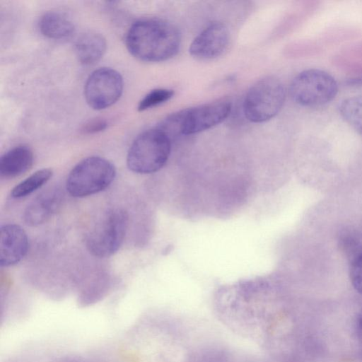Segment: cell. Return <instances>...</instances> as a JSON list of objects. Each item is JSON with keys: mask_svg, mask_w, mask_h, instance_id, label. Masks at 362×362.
Returning <instances> with one entry per match:
<instances>
[{"mask_svg": "<svg viewBox=\"0 0 362 362\" xmlns=\"http://www.w3.org/2000/svg\"><path fill=\"white\" fill-rule=\"evenodd\" d=\"M350 279L354 288L362 294V255L356 257L351 263Z\"/></svg>", "mask_w": 362, "mask_h": 362, "instance_id": "obj_18", "label": "cell"}, {"mask_svg": "<svg viewBox=\"0 0 362 362\" xmlns=\"http://www.w3.org/2000/svg\"><path fill=\"white\" fill-rule=\"evenodd\" d=\"M229 42L228 28L221 22H214L205 28L192 41L189 52L194 57L210 60L221 55Z\"/></svg>", "mask_w": 362, "mask_h": 362, "instance_id": "obj_9", "label": "cell"}, {"mask_svg": "<svg viewBox=\"0 0 362 362\" xmlns=\"http://www.w3.org/2000/svg\"><path fill=\"white\" fill-rule=\"evenodd\" d=\"M29 247L26 233L20 226L6 224L0 229V264L9 267L18 263Z\"/></svg>", "mask_w": 362, "mask_h": 362, "instance_id": "obj_10", "label": "cell"}, {"mask_svg": "<svg viewBox=\"0 0 362 362\" xmlns=\"http://www.w3.org/2000/svg\"><path fill=\"white\" fill-rule=\"evenodd\" d=\"M230 110V103L224 100L183 110L182 134H197L220 124Z\"/></svg>", "mask_w": 362, "mask_h": 362, "instance_id": "obj_8", "label": "cell"}, {"mask_svg": "<svg viewBox=\"0 0 362 362\" xmlns=\"http://www.w3.org/2000/svg\"><path fill=\"white\" fill-rule=\"evenodd\" d=\"M174 90L171 89H153L140 100L137 109L141 112L154 107L169 100L174 95Z\"/></svg>", "mask_w": 362, "mask_h": 362, "instance_id": "obj_17", "label": "cell"}, {"mask_svg": "<svg viewBox=\"0 0 362 362\" xmlns=\"http://www.w3.org/2000/svg\"><path fill=\"white\" fill-rule=\"evenodd\" d=\"M339 111L344 120L362 134V96L344 100L340 105Z\"/></svg>", "mask_w": 362, "mask_h": 362, "instance_id": "obj_16", "label": "cell"}, {"mask_svg": "<svg viewBox=\"0 0 362 362\" xmlns=\"http://www.w3.org/2000/svg\"><path fill=\"white\" fill-rule=\"evenodd\" d=\"M171 152V139L156 127L139 134L132 144L127 157L129 169L139 174L160 170Z\"/></svg>", "mask_w": 362, "mask_h": 362, "instance_id": "obj_2", "label": "cell"}, {"mask_svg": "<svg viewBox=\"0 0 362 362\" xmlns=\"http://www.w3.org/2000/svg\"><path fill=\"white\" fill-rule=\"evenodd\" d=\"M181 35L171 23L160 18L135 22L126 35V45L137 59L149 62L165 61L179 51Z\"/></svg>", "mask_w": 362, "mask_h": 362, "instance_id": "obj_1", "label": "cell"}, {"mask_svg": "<svg viewBox=\"0 0 362 362\" xmlns=\"http://www.w3.org/2000/svg\"><path fill=\"white\" fill-rule=\"evenodd\" d=\"M286 98L284 84L276 76H268L255 83L248 90L243 103L245 117L260 123L276 115Z\"/></svg>", "mask_w": 362, "mask_h": 362, "instance_id": "obj_4", "label": "cell"}, {"mask_svg": "<svg viewBox=\"0 0 362 362\" xmlns=\"http://www.w3.org/2000/svg\"><path fill=\"white\" fill-rule=\"evenodd\" d=\"M123 79L115 69L103 67L95 70L85 83L84 95L94 110L105 109L116 103L122 95Z\"/></svg>", "mask_w": 362, "mask_h": 362, "instance_id": "obj_7", "label": "cell"}, {"mask_svg": "<svg viewBox=\"0 0 362 362\" xmlns=\"http://www.w3.org/2000/svg\"><path fill=\"white\" fill-rule=\"evenodd\" d=\"M52 175L53 172L50 168L37 170L16 185L11 190V196L15 199L28 196L49 181Z\"/></svg>", "mask_w": 362, "mask_h": 362, "instance_id": "obj_15", "label": "cell"}, {"mask_svg": "<svg viewBox=\"0 0 362 362\" xmlns=\"http://www.w3.org/2000/svg\"><path fill=\"white\" fill-rule=\"evenodd\" d=\"M129 217L122 209H112L100 217L87 233L86 245L94 256L104 258L115 254L122 245Z\"/></svg>", "mask_w": 362, "mask_h": 362, "instance_id": "obj_5", "label": "cell"}, {"mask_svg": "<svg viewBox=\"0 0 362 362\" xmlns=\"http://www.w3.org/2000/svg\"><path fill=\"white\" fill-rule=\"evenodd\" d=\"M107 127V122L103 118H95L86 122L81 132L84 134H95L105 130Z\"/></svg>", "mask_w": 362, "mask_h": 362, "instance_id": "obj_19", "label": "cell"}, {"mask_svg": "<svg viewBox=\"0 0 362 362\" xmlns=\"http://www.w3.org/2000/svg\"><path fill=\"white\" fill-rule=\"evenodd\" d=\"M356 331L358 337L362 344V311L358 315L356 323Z\"/></svg>", "mask_w": 362, "mask_h": 362, "instance_id": "obj_20", "label": "cell"}, {"mask_svg": "<svg viewBox=\"0 0 362 362\" xmlns=\"http://www.w3.org/2000/svg\"><path fill=\"white\" fill-rule=\"evenodd\" d=\"M62 199L63 193L57 187L44 191L26 207L23 214L25 223L30 226L43 224L57 211Z\"/></svg>", "mask_w": 362, "mask_h": 362, "instance_id": "obj_11", "label": "cell"}, {"mask_svg": "<svg viewBox=\"0 0 362 362\" xmlns=\"http://www.w3.org/2000/svg\"><path fill=\"white\" fill-rule=\"evenodd\" d=\"M115 175V168L111 162L99 156L88 157L70 171L66 189L72 197H88L107 188Z\"/></svg>", "mask_w": 362, "mask_h": 362, "instance_id": "obj_3", "label": "cell"}, {"mask_svg": "<svg viewBox=\"0 0 362 362\" xmlns=\"http://www.w3.org/2000/svg\"><path fill=\"white\" fill-rule=\"evenodd\" d=\"M33 163V153L26 146H16L0 158L1 177L13 178L28 171Z\"/></svg>", "mask_w": 362, "mask_h": 362, "instance_id": "obj_13", "label": "cell"}, {"mask_svg": "<svg viewBox=\"0 0 362 362\" xmlns=\"http://www.w3.org/2000/svg\"><path fill=\"white\" fill-rule=\"evenodd\" d=\"M289 91L296 103L316 107L332 100L338 92V85L327 72L312 69L299 73L293 79Z\"/></svg>", "mask_w": 362, "mask_h": 362, "instance_id": "obj_6", "label": "cell"}, {"mask_svg": "<svg viewBox=\"0 0 362 362\" xmlns=\"http://www.w3.org/2000/svg\"><path fill=\"white\" fill-rule=\"evenodd\" d=\"M107 48L105 38L100 33L88 31L81 34L74 44L78 61L83 65H93L104 55Z\"/></svg>", "mask_w": 362, "mask_h": 362, "instance_id": "obj_12", "label": "cell"}, {"mask_svg": "<svg viewBox=\"0 0 362 362\" xmlns=\"http://www.w3.org/2000/svg\"><path fill=\"white\" fill-rule=\"evenodd\" d=\"M39 28L43 35L54 40L69 38L75 30L71 21L64 14L57 11L45 13L40 19Z\"/></svg>", "mask_w": 362, "mask_h": 362, "instance_id": "obj_14", "label": "cell"}]
</instances>
